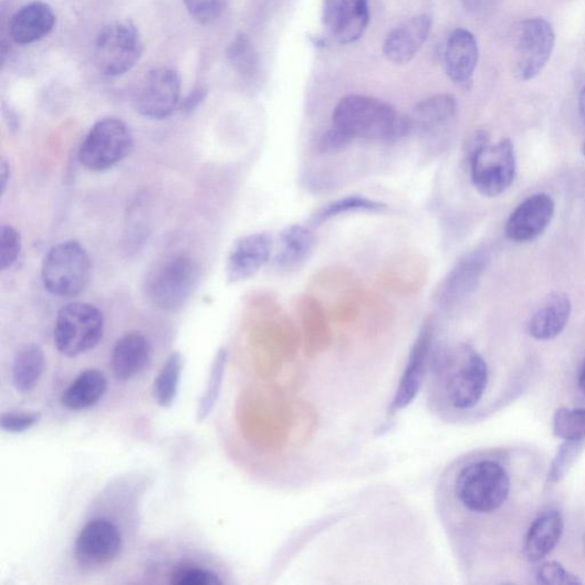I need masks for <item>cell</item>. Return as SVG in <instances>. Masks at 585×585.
Listing matches in <instances>:
<instances>
[{"mask_svg":"<svg viewBox=\"0 0 585 585\" xmlns=\"http://www.w3.org/2000/svg\"><path fill=\"white\" fill-rule=\"evenodd\" d=\"M333 126L353 140L397 142L411 134L408 116H400L383 100L358 94L337 103Z\"/></svg>","mask_w":585,"mask_h":585,"instance_id":"6da1fadb","label":"cell"},{"mask_svg":"<svg viewBox=\"0 0 585 585\" xmlns=\"http://www.w3.org/2000/svg\"><path fill=\"white\" fill-rule=\"evenodd\" d=\"M470 158L471 181L480 195L498 197L509 189L515 176L513 144L504 139L490 145L484 132L476 134Z\"/></svg>","mask_w":585,"mask_h":585,"instance_id":"7a4b0ae2","label":"cell"},{"mask_svg":"<svg viewBox=\"0 0 585 585\" xmlns=\"http://www.w3.org/2000/svg\"><path fill=\"white\" fill-rule=\"evenodd\" d=\"M91 260L75 240L53 247L44 259L42 281L45 290L61 299L82 294L91 280Z\"/></svg>","mask_w":585,"mask_h":585,"instance_id":"3957f363","label":"cell"},{"mask_svg":"<svg viewBox=\"0 0 585 585\" xmlns=\"http://www.w3.org/2000/svg\"><path fill=\"white\" fill-rule=\"evenodd\" d=\"M105 332V317L98 307L86 302L64 305L56 317L54 343L66 357H77L94 349Z\"/></svg>","mask_w":585,"mask_h":585,"instance_id":"277c9868","label":"cell"},{"mask_svg":"<svg viewBox=\"0 0 585 585\" xmlns=\"http://www.w3.org/2000/svg\"><path fill=\"white\" fill-rule=\"evenodd\" d=\"M144 42L139 30L129 21H115L98 32L94 44V63L100 74L121 77L140 61Z\"/></svg>","mask_w":585,"mask_h":585,"instance_id":"5b68a950","label":"cell"},{"mask_svg":"<svg viewBox=\"0 0 585 585\" xmlns=\"http://www.w3.org/2000/svg\"><path fill=\"white\" fill-rule=\"evenodd\" d=\"M134 139L128 125L116 117L96 122L80 149V160L92 171H105L124 160L133 150Z\"/></svg>","mask_w":585,"mask_h":585,"instance_id":"8992f818","label":"cell"},{"mask_svg":"<svg viewBox=\"0 0 585 585\" xmlns=\"http://www.w3.org/2000/svg\"><path fill=\"white\" fill-rule=\"evenodd\" d=\"M199 276L200 269L194 259L187 255L171 258L150 274L146 295L159 309L177 310L189 300Z\"/></svg>","mask_w":585,"mask_h":585,"instance_id":"52a82bcc","label":"cell"},{"mask_svg":"<svg viewBox=\"0 0 585 585\" xmlns=\"http://www.w3.org/2000/svg\"><path fill=\"white\" fill-rule=\"evenodd\" d=\"M181 105V79L174 67L159 66L149 72L134 95V107L146 118L161 121Z\"/></svg>","mask_w":585,"mask_h":585,"instance_id":"ba28073f","label":"cell"},{"mask_svg":"<svg viewBox=\"0 0 585 585\" xmlns=\"http://www.w3.org/2000/svg\"><path fill=\"white\" fill-rule=\"evenodd\" d=\"M556 42L552 24L542 18L523 22L515 48V76L523 82L539 76L554 52Z\"/></svg>","mask_w":585,"mask_h":585,"instance_id":"9c48e42d","label":"cell"},{"mask_svg":"<svg viewBox=\"0 0 585 585\" xmlns=\"http://www.w3.org/2000/svg\"><path fill=\"white\" fill-rule=\"evenodd\" d=\"M435 324L427 320L407 355L400 380L390 406L391 416L416 399L425 386Z\"/></svg>","mask_w":585,"mask_h":585,"instance_id":"30bf717a","label":"cell"},{"mask_svg":"<svg viewBox=\"0 0 585 585\" xmlns=\"http://www.w3.org/2000/svg\"><path fill=\"white\" fill-rule=\"evenodd\" d=\"M123 539L118 529L105 520L90 522L75 544V557L81 567L97 570L112 564L121 554Z\"/></svg>","mask_w":585,"mask_h":585,"instance_id":"8fae6325","label":"cell"},{"mask_svg":"<svg viewBox=\"0 0 585 585\" xmlns=\"http://www.w3.org/2000/svg\"><path fill=\"white\" fill-rule=\"evenodd\" d=\"M323 23L335 42H357L369 23L367 0H324Z\"/></svg>","mask_w":585,"mask_h":585,"instance_id":"7c38bea8","label":"cell"},{"mask_svg":"<svg viewBox=\"0 0 585 585\" xmlns=\"http://www.w3.org/2000/svg\"><path fill=\"white\" fill-rule=\"evenodd\" d=\"M274 249L273 238L268 232H257L237 240L227 260V280L229 283L246 282L270 261Z\"/></svg>","mask_w":585,"mask_h":585,"instance_id":"4fadbf2b","label":"cell"},{"mask_svg":"<svg viewBox=\"0 0 585 585\" xmlns=\"http://www.w3.org/2000/svg\"><path fill=\"white\" fill-rule=\"evenodd\" d=\"M555 215V201L537 194L523 201L510 216L505 236L515 243H527L541 236Z\"/></svg>","mask_w":585,"mask_h":585,"instance_id":"5bb4252c","label":"cell"},{"mask_svg":"<svg viewBox=\"0 0 585 585\" xmlns=\"http://www.w3.org/2000/svg\"><path fill=\"white\" fill-rule=\"evenodd\" d=\"M432 20L427 14L412 17L394 28L385 40L384 53L395 64L408 63L427 42Z\"/></svg>","mask_w":585,"mask_h":585,"instance_id":"9a60e30c","label":"cell"},{"mask_svg":"<svg viewBox=\"0 0 585 585\" xmlns=\"http://www.w3.org/2000/svg\"><path fill=\"white\" fill-rule=\"evenodd\" d=\"M479 60V49L473 34L457 29L447 40L443 53L445 71L450 80L461 86L470 84Z\"/></svg>","mask_w":585,"mask_h":585,"instance_id":"2e32d148","label":"cell"},{"mask_svg":"<svg viewBox=\"0 0 585 585\" xmlns=\"http://www.w3.org/2000/svg\"><path fill=\"white\" fill-rule=\"evenodd\" d=\"M56 17L52 8L42 2H33L21 8L11 19L9 32L18 45L36 43L53 31Z\"/></svg>","mask_w":585,"mask_h":585,"instance_id":"e0dca14e","label":"cell"},{"mask_svg":"<svg viewBox=\"0 0 585 585\" xmlns=\"http://www.w3.org/2000/svg\"><path fill=\"white\" fill-rule=\"evenodd\" d=\"M150 362L152 344L144 334L130 332L117 341L112 358V367L117 380H130L144 372Z\"/></svg>","mask_w":585,"mask_h":585,"instance_id":"ac0fdd59","label":"cell"},{"mask_svg":"<svg viewBox=\"0 0 585 585\" xmlns=\"http://www.w3.org/2000/svg\"><path fill=\"white\" fill-rule=\"evenodd\" d=\"M316 238L302 224L286 227L279 237L274 264L284 272L299 270L313 255Z\"/></svg>","mask_w":585,"mask_h":585,"instance_id":"d6986e66","label":"cell"},{"mask_svg":"<svg viewBox=\"0 0 585 585\" xmlns=\"http://www.w3.org/2000/svg\"><path fill=\"white\" fill-rule=\"evenodd\" d=\"M299 313L307 355L315 356L326 352L332 342V333L323 304L313 295H304L299 300Z\"/></svg>","mask_w":585,"mask_h":585,"instance_id":"ffe728a7","label":"cell"},{"mask_svg":"<svg viewBox=\"0 0 585 585\" xmlns=\"http://www.w3.org/2000/svg\"><path fill=\"white\" fill-rule=\"evenodd\" d=\"M572 314V303L566 294L554 293L531 317L527 330L531 336L540 341L557 337L566 327Z\"/></svg>","mask_w":585,"mask_h":585,"instance_id":"44dd1931","label":"cell"},{"mask_svg":"<svg viewBox=\"0 0 585 585\" xmlns=\"http://www.w3.org/2000/svg\"><path fill=\"white\" fill-rule=\"evenodd\" d=\"M564 532V520L558 511H547L537 518L529 530L524 556L536 563L554 552Z\"/></svg>","mask_w":585,"mask_h":585,"instance_id":"7402d4cb","label":"cell"},{"mask_svg":"<svg viewBox=\"0 0 585 585\" xmlns=\"http://www.w3.org/2000/svg\"><path fill=\"white\" fill-rule=\"evenodd\" d=\"M428 276L427 261L418 254L404 253L388 261L383 272L384 284L395 292H416Z\"/></svg>","mask_w":585,"mask_h":585,"instance_id":"603a6c76","label":"cell"},{"mask_svg":"<svg viewBox=\"0 0 585 585\" xmlns=\"http://www.w3.org/2000/svg\"><path fill=\"white\" fill-rule=\"evenodd\" d=\"M481 260L476 255L462 259L433 292V301L442 309L452 307L464 297L476 284Z\"/></svg>","mask_w":585,"mask_h":585,"instance_id":"cb8c5ba5","label":"cell"},{"mask_svg":"<svg viewBox=\"0 0 585 585\" xmlns=\"http://www.w3.org/2000/svg\"><path fill=\"white\" fill-rule=\"evenodd\" d=\"M458 111L457 101L449 94H437L419 103L408 116L411 133L428 135L449 125Z\"/></svg>","mask_w":585,"mask_h":585,"instance_id":"d4e9b609","label":"cell"},{"mask_svg":"<svg viewBox=\"0 0 585 585\" xmlns=\"http://www.w3.org/2000/svg\"><path fill=\"white\" fill-rule=\"evenodd\" d=\"M107 388L105 374L97 369H87L64 390L61 403L67 409H86L97 404L106 395Z\"/></svg>","mask_w":585,"mask_h":585,"instance_id":"484cf974","label":"cell"},{"mask_svg":"<svg viewBox=\"0 0 585 585\" xmlns=\"http://www.w3.org/2000/svg\"><path fill=\"white\" fill-rule=\"evenodd\" d=\"M45 370V355L36 344L21 348L13 362L12 380L20 393L36 388Z\"/></svg>","mask_w":585,"mask_h":585,"instance_id":"4316f807","label":"cell"},{"mask_svg":"<svg viewBox=\"0 0 585 585\" xmlns=\"http://www.w3.org/2000/svg\"><path fill=\"white\" fill-rule=\"evenodd\" d=\"M388 206L364 196H347L324 206L313 218V223L320 226L334 218L354 212H384Z\"/></svg>","mask_w":585,"mask_h":585,"instance_id":"83f0119b","label":"cell"},{"mask_svg":"<svg viewBox=\"0 0 585 585\" xmlns=\"http://www.w3.org/2000/svg\"><path fill=\"white\" fill-rule=\"evenodd\" d=\"M182 370V357L179 353L171 354L160 369L154 386V396L163 407L174 404Z\"/></svg>","mask_w":585,"mask_h":585,"instance_id":"f1b7e54d","label":"cell"},{"mask_svg":"<svg viewBox=\"0 0 585 585\" xmlns=\"http://www.w3.org/2000/svg\"><path fill=\"white\" fill-rule=\"evenodd\" d=\"M228 59L234 71L247 79H252L258 73V55L247 36H238L230 44Z\"/></svg>","mask_w":585,"mask_h":585,"instance_id":"f546056e","label":"cell"},{"mask_svg":"<svg viewBox=\"0 0 585 585\" xmlns=\"http://www.w3.org/2000/svg\"><path fill=\"white\" fill-rule=\"evenodd\" d=\"M554 435L565 440L585 439V408H561L553 422Z\"/></svg>","mask_w":585,"mask_h":585,"instance_id":"4dcf8cb0","label":"cell"},{"mask_svg":"<svg viewBox=\"0 0 585 585\" xmlns=\"http://www.w3.org/2000/svg\"><path fill=\"white\" fill-rule=\"evenodd\" d=\"M585 447V439L565 440L547 472L549 483L556 484L562 481L573 468Z\"/></svg>","mask_w":585,"mask_h":585,"instance_id":"1f68e13d","label":"cell"},{"mask_svg":"<svg viewBox=\"0 0 585 585\" xmlns=\"http://www.w3.org/2000/svg\"><path fill=\"white\" fill-rule=\"evenodd\" d=\"M226 362L227 352L224 349H220L212 366L208 388H206L205 395L199 404L197 417L198 421H203L206 418H208L217 404L221 391Z\"/></svg>","mask_w":585,"mask_h":585,"instance_id":"d6a6232c","label":"cell"},{"mask_svg":"<svg viewBox=\"0 0 585 585\" xmlns=\"http://www.w3.org/2000/svg\"><path fill=\"white\" fill-rule=\"evenodd\" d=\"M170 584L175 585H220L223 581L213 571L196 565H181L170 574Z\"/></svg>","mask_w":585,"mask_h":585,"instance_id":"836d02e7","label":"cell"},{"mask_svg":"<svg viewBox=\"0 0 585 585\" xmlns=\"http://www.w3.org/2000/svg\"><path fill=\"white\" fill-rule=\"evenodd\" d=\"M229 0H184L190 17L201 24H210L222 17Z\"/></svg>","mask_w":585,"mask_h":585,"instance_id":"e575fe53","label":"cell"},{"mask_svg":"<svg viewBox=\"0 0 585 585\" xmlns=\"http://www.w3.org/2000/svg\"><path fill=\"white\" fill-rule=\"evenodd\" d=\"M22 249L20 232L12 226L0 228V269L11 268L18 260Z\"/></svg>","mask_w":585,"mask_h":585,"instance_id":"d590c367","label":"cell"},{"mask_svg":"<svg viewBox=\"0 0 585 585\" xmlns=\"http://www.w3.org/2000/svg\"><path fill=\"white\" fill-rule=\"evenodd\" d=\"M537 582L545 585H575L582 584L581 579L562 564L550 562L543 564L537 571Z\"/></svg>","mask_w":585,"mask_h":585,"instance_id":"8d00e7d4","label":"cell"},{"mask_svg":"<svg viewBox=\"0 0 585 585\" xmlns=\"http://www.w3.org/2000/svg\"><path fill=\"white\" fill-rule=\"evenodd\" d=\"M41 418V412L10 411L6 412V415L2 416V419H0V427H2L6 432L21 433L31 429L33 426H36Z\"/></svg>","mask_w":585,"mask_h":585,"instance_id":"74e56055","label":"cell"},{"mask_svg":"<svg viewBox=\"0 0 585 585\" xmlns=\"http://www.w3.org/2000/svg\"><path fill=\"white\" fill-rule=\"evenodd\" d=\"M353 139L347 134L333 126L323 136L321 142L322 153H335L344 148H347L352 144Z\"/></svg>","mask_w":585,"mask_h":585,"instance_id":"f35d334b","label":"cell"},{"mask_svg":"<svg viewBox=\"0 0 585 585\" xmlns=\"http://www.w3.org/2000/svg\"><path fill=\"white\" fill-rule=\"evenodd\" d=\"M206 96H208V90L203 87H197L195 88L182 102L180 105V109L184 114L190 115L192 114L205 101Z\"/></svg>","mask_w":585,"mask_h":585,"instance_id":"ab89813d","label":"cell"},{"mask_svg":"<svg viewBox=\"0 0 585 585\" xmlns=\"http://www.w3.org/2000/svg\"><path fill=\"white\" fill-rule=\"evenodd\" d=\"M10 178H11L10 164L6 159H3L2 163H0V190H2V195L6 194L8 185L10 182Z\"/></svg>","mask_w":585,"mask_h":585,"instance_id":"60d3db41","label":"cell"},{"mask_svg":"<svg viewBox=\"0 0 585 585\" xmlns=\"http://www.w3.org/2000/svg\"><path fill=\"white\" fill-rule=\"evenodd\" d=\"M461 3L470 12H480L489 7L491 0H461Z\"/></svg>","mask_w":585,"mask_h":585,"instance_id":"b9f144b4","label":"cell"},{"mask_svg":"<svg viewBox=\"0 0 585 585\" xmlns=\"http://www.w3.org/2000/svg\"><path fill=\"white\" fill-rule=\"evenodd\" d=\"M578 109H579V115L583 122L585 123V85L583 86L579 93V96H578Z\"/></svg>","mask_w":585,"mask_h":585,"instance_id":"7bdbcfd3","label":"cell"},{"mask_svg":"<svg viewBox=\"0 0 585 585\" xmlns=\"http://www.w3.org/2000/svg\"><path fill=\"white\" fill-rule=\"evenodd\" d=\"M578 388L585 395V362L582 365L578 374Z\"/></svg>","mask_w":585,"mask_h":585,"instance_id":"ee69618b","label":"cell"},{"mask_svg":"<svg viewBox=\"0 0 585 585\" xmlns=\"http://www.w3.org/2000/svg\"><path fill=\"white\" fill-rule=\"evenodd\" d=\"M583 154H584V156H585V145H584V148H583Z\"/></svg>","mask_w":585,"mask_h":585,"instance_id":"f6af8a7d","label":"cell"},{"mask_svg":"<svg viewBox=\"0 0 585 585\" xmlns=\"http://www.w3.org/2000/svg\"><path fill=\"white\" fill-rule=\"evenodd\" d=\"M584 552H585V537H584Z\"/></svg>","mask_w":585,"mask_h":585,"instance_id":"bcb514c9","label":"cell"}]
</instances>
